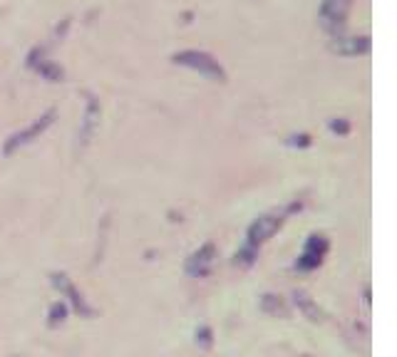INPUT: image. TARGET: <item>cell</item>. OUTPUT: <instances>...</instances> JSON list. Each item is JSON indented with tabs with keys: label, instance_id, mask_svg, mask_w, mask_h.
Returning a JSON list of instances; mask_svg holds the SVG:
<instances>
[{
	"label": "cell",
	"instance_id": "8",
	"mask_svg": "<svg viewBox=\"0 0 397 357\" xmlns=\"http://www.w3.org/2000/svg\"><path fill=\"white\" fill-rule=\"evenodd\" d=\"M325 248H328V244H325L323 238L320 236H313L311 241H308V248H306V261H303V266L306 268H311V266H316V263H320V255L325 253Z\"/></svg>",
	"mask_w": 397,
	"mask_h": 357
},
{
	"label": "cell",
	"instance_id": "5",
	"mask_svg": "<svg viewBox=\"0 0 397 357\" xmlns=\"http://www.w3.org/2000/svg\"><path fill=\"white\" fill-rule=\"evenodd\" d=\"M214 263H216V246L206 244V246H201V248H198L196 253H194L192 258L187 261V273L192 278H201V276H206L211 268H214Z\"/></svg>",
	"mask_w": 397,
	"mask_h": 357
},
{
	"label": "cell",
	"instance_id": "11",
	"mask_svg": "<svg viewBox=\"0 0 397 357\" xmlns=\"http://www.w3.org/2000/svg\"><path fill=\"white\" fill-rule=\"evenodd\" d=\"M254 255H256V251L246 246V248L236 255V263H241V266H251V261H254Z\"/></svg>",
	"mask_w": 397,
	"mask_h": 357
},
{
	"label": "cell",
	"instance_id": "2",
	"mask_svg": "<svg viewBox=\"0 0 397 357\" xmlns=\"http://www.w3.org/2000/svg\"><path fill=\"white\" fill-rule=\"evenodd\" d=\"M348 8H350V0H323V3H320V10H318L320 25H323L328 33L338 35V30L345 23Z\"/></svg>",
	"mask_w": 397,
	"mask_h": 357
},
{
	"label": "cell",
	"instance_id": "10",
	"mask_svg": "<svg viewBox=\"0 0 397 357\" xmlns=\"http://www.w3.org/2000/svg\"><path fill=\"white\" fill-rule=\"evenodd\" d=\"M295 303H298V308H301V310L306 312V317H311V320H320V315H323L320 308H318L306 293H295Z\"/></svg>",
	"mask_w": 397,
	"mask_h": 357
},
{
	"label": "cell",
	"instance_id": "7",
	"mask_svg": "<svg viewBox=\"0 0 397 357\" xmlns=\"http://www.w3.org/2000/svg\"><path fill=\"white\" fill-rule=\"evenodd\" d=\"M333 50L341 55H363L370 50V40L368 38H335Z\"/></svg>",
	"mask_w": 397,
	"mask_h": 357
},
{
	"label": "cell",
	"instance_id": "6",
	"mask_svg": "<svg viewBox=\"0 0 397 357\" xmlns=\"http://www.w3.org/2000/svg\"><path fill=\"white\" fill-rule=\"evenodd\" d=\"M97 122H100V104H97V100L90 97L87 112H85V122L79 127V142H82V147L92 139V134H95V129H97Z\"/></svg>",
	"mask_w": 397,
	"mask_h": 357
},
{
	"label": "cell",
	"instance_id": "3",
	"mask_svg": "<svg viewBox=\"0 0 397 357\" xmlns=\"http://www.w3.org/2000/svg\"><path fill=\"white\" fill-rule=\"evenodd\" d=\"M52 117H55V112L50 109V112H45L40 119H35V122L28 127V129H23V132H17V134H13L10 139L6 142V147H3V152H6V154H13L17 147H23V144H30L33 139H38V136L52 125Z\"/></svg>",
	"mask_w": 397,
	"mask_h": 357
},
{
	"label": "cell",
	"instance_id": "1",
	"mask_svg": "<svg viewBox=\"0 0 397 357\" xmlns=\"http://www.w3.org/2000/svg\"><path fill=\"white\" fill-rule=\"evenodd\" d=\"M174 63L184 65V68L196 70V72H201L204 77H209V79H216V82H226V72H224V68L219 65V60H214V57L209 55V52H201V50L176 52Z\"/></svg>",
	"mask_w": 397,
	"mask_h": 357
},
{
	"label": "cell",
	"instance_id": "9",
	"mask_svg": "<svg viewBox=\"0 0 397 357\" xmlns=\"http://www.w3.org/2000/svg\"><path fill=\"white\" fill-rule=\"evenodd\" d=\"M263 310H266L268 315H276V317L288 315V308H286L283 298H278V295H263Z\"/></svg>",
	"mask_w": 397,
	"mask_h": 357
},
{
	"label": "cell",
	"instance_id": "4",
	"mask_svg": "<svg viewBox=\"0 0 397 357\" xmlns=\"http://www.w3.org/2000/svg\"><path fill=\"white\" fill-rule=\"evenodd\" d=\"M281 223H283V216L281 214H266L261 216L258 221L251 223L249 228V248H258V246L263 244V241H268V238L273 236V233L281 228Z\"/></svg>",
	"mask_w": 397,
	"mask_h": 357
},
{
	"label": "cell",
	"instance_id": "12",
	"mask_svg": "<svg viewBox=\"0 0 397 357\" xmlns=\"http://www.w3.org/2000/svg\"><path fill=\"white\" fill-rule=\"evenodd\" d=\"M330 129H333V132H341V134H345V132L350 129V127H348V122H333V125H330Z\"/></svg>",
	"mask_w": 397,
	"mask_h": 357
}]
</instances>
